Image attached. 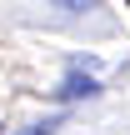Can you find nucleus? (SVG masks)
<instances>
[{"mask_svg": "<svg viewBox=\"0 0 130 135\" xmlns=\"http://www.w3.org/2000/svg\"><path fill=\"white\" fill-rule=\"evenodd\" d=\"M95 95H100V60L95 55H70L60 85L50 90V100L55 105H75V100H95Z\"/></svg>", "mask_w": 130, "mask_h": 135, "instance_id": "f257e3e1", "label": "nucleus"}, {"mask_svg": "<svg viewBox=\"0 0 130 135\" xmlns=\"http://www.w3.org/2000/svg\"><path fill=\"white\" fill-rule=\"evenodd\" d=\"M60 125H65V115L55 110V115H45V120H30V125H25V130H20V135H55V130H60Z\"/></svg>", "mask_w": 130, "mask_h": 135, "instance_id": "f03ea898", "label": "nucleus"}, {"mask_svg": "<svg viewBox=\"0 0 130 135\" xmlns=\"http://www.w3.org/2000/svg\"><path fill=\"white\" fill-rule=\"evenodd\" d=\"M55 10H65V15H85V10H95L100 0H50Z\"/></svg>", "mask_w": 130, "mask_h": 135, "instance_id": "7ed1b4c3", "label": "nucleus"}, {"mask_svg": "<svg viewBox=\"0 0 130 135\" xmlns=\"http://www.w3.org/2000/svg\"><path fill=\"white\" fill-rule=\"evenodd\" d=\"M0 135H5V125H0Z\"/></svg>", "mask_w": 130, "mask_h": 135, "instance_id": "20e7f679", "label": "nucleus"}]
</instances>
